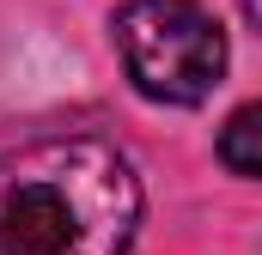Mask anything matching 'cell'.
<instances>
[{
	"instance_id": "6da1fadb",
	"label": "cell",
	"mask_w": 262,
	"mask_h": 255,
	"mask_svg": "<svg viewBox=\"0 0 262 255\" xmlns=\"http://www.w3.org/2000/svg\"><path fill=\"white\" fill-rule=\"evenodd\" d=\"M140 176L98 134H49L0 152V255H128Z\"/></svg>"
},
{
	"instance_id": "7a4b0ae2",
	"label": "cell",
	"mask_w": 262,
	"mask_h": 255,
	"mask_svg": "<svg viewBox=\"0 0 262 255\" xmlns=\"http://www.w3.org/2000/svg\"><path fill=\"white\" fill-rule=\"evenodd\" d=\"M116 49L152 104H201L226 73V31L201 0H122Z\"/></svg>"
},
{
	"instance_id": "3957f363",
	"label": "cell",
	"mask_w": 262,
	"mask_h": 255,
	"mask_svg": "<svg viewBox=\"0 0 262 255\" xmlns=\"http://www.w3.org/2000/svg\"><path fill=\"white\" fill-rule=\"evenodd\" d=\"M220 158H226V170L262 183V104H244L232 122L220 128Z\"/></svg>"
},
{
	"instance_id": "277c9868",
	"label": "cell",
	"mask_w": 262,
	"mask_h": 255,
	"mask_svg": "<svg viewBox=\"0 0 262 255\" xmlns=\"http://www.w3.org/2000/svg\"><path fill=\"white\" fill-rule=\"evenodd\" d=\"M244 12H250V18H256V24H262V0H244Z\"/></svg>"
}]
</instances>
